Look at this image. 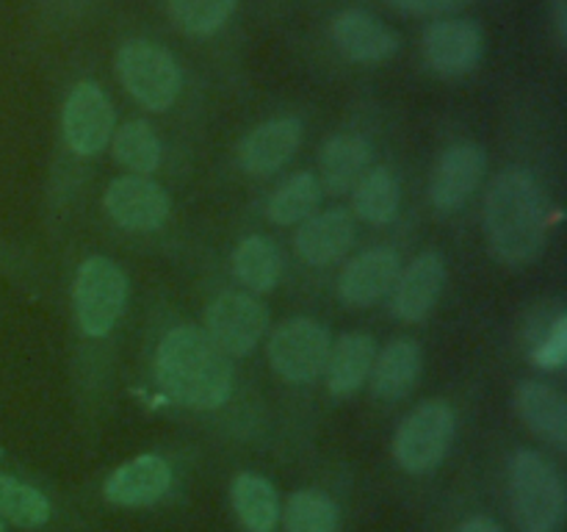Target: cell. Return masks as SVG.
Returning <instances> with one entry per match:
<instances>
[{
	"instance_id": "cell-35",
	"label": "cell",
	"mask_w": 567,
	"mask_h": 532,
	"mask_svg": "<svg viewBox=\"0 0 567 532\" xmlns=\"http://www.w3.org/2000/svg\"><path fill=\"white\" fill-rule=\"evenodd\" d=\"M0 532H6V526H3V519H0Z\"/></svg>"
},
{
	"instance_id": "cell-1",
	"label": "cell",
	"mask_w": 567,
	"mask_h": 532,
	"mask_svg": "<svg viewBox=\"0 0 567 532\" xmlns=\"http://www.w3.org/2000/svg\"><path fill=\"white\" fill-rule=\"evenodd\" d=\"M485 233L493 255L509 266H526L543 253L548 203L535 175L507 170L491 183L485 194Z\"/></svg>"
},
{
	"instance_id": "cell-30",
	"label": "cell",
	"mask_w": 567,
	"mask_h": 532,
	"mask_svg": "<svg viewBox=\"0 0 567 532\" xmlns=\"http://www.w3.org/2000/svg\"><path fill=\"white\" fill-rule=\"evenodd\" d=\"M236 6L238 0H169V14L181 31L208 37L230 20Z\"/></svg>"
},
{
	"instance_id": "cell-9",
	"label": "cell",
	"mask_w": 567,
	"mask_h": 532,
	"mask_svg": "<svg viewBox=\"0 0 567 532\" xmlns=\"http://www.w3.org/2000/svg\"><path fill=\"white\" fill-rule=\"evenodd\" d=\"M114 105L94 81H81L64 100L61 133L75 155H97L114 136Z\"/></svg>"
},
{
	"instance_id": "cell-2",
	"label": "cell",
	"mask_w": 567,
	"mask_h": 532,
	"mask_svg": "<svg viewBox=\"0 0 567 532\" xmlns=\"http://www.w3.org/2000/svg\"><path fill=\"white\" fill-rule=\"evenodd\" d=\"M155 371L166 393L188 408L214 410L230 399V358L197 327H175L161 338Z\"/></svg>"
},
{
	"instance_id": "cell-18",
	"label": "cell",
	"mask_w": 567,
	"mask_h": 532,
	"mask_svg": "<svg viewBox=\"0 0 567 532\" xmlns=\"http://www.w3.org/2000/svg\"><path fill=\"white\" fill-rule=\"evenodd\" d=\"M297 253L302 260L313 266H327L332 260L343 258L354 242V222L352 214L343 208L321 211V214L308 216L297 231Z\"/></svg>"
},
{
	"instance_id": "cell-26",
	"label": "cell",
	"mask_w": 567,
	"mask_h": 532,
	"mask_svg": "<svg viewBox=\"0 0 567 532\" xmlns=\"http://www.w3.org/2000/svg\"><path fill=\"white\" fill-rule=\"evenodd\" d=\"M321 200V181L313 172H297V175L288 177L275 194H271L269 205H266V214L275 225H297L305 222L308 216H313L316 205Z\"/></svg>"
},
{
	"instance_id": "cell-33",
	"label": "cell",
	"mask_w": 567,
	"mask_h": 532,
	"mask_svg": "<svg viewBox=\"0 0 567 532\" xmlns=\"http://www.w3.org/2000/svg\"><path fill=\"white\" fill-rule=\"evenodd\" d=\"M457 532H502V526L491 515H474V519L463 521Z\"/></svg>"
},
{
	"instance_id": "cell-27",
	"label": "cell",
	"mask_w": 567,
	"mask_h": 532,
	"mask_svg": "<svg viewBox=\"0 0 567 532\" xmlns=\"http://www.w3.org/2000/svg\"><path fill=\"white\" fill-rule=\"evenodd\" d=\"M114 158L136 175H153L161 164V139L144 120H131L114 133Z\"/></svg>"
},
{
	"instance_id": "cell-7",
	"label": "cell",
	"mask_w": 567,
	"mask_h": 532,
	"mask_svg": "<svg viewBox=\"0 0 567 532\" xmlns=\"http://www.w3.org/2000/svg\"><path fill=\"white\" fill-rule=\"evenodd\" d=\"M330 332L308 316L288 319L271 332V369L286 382H313L324 371L330 358Z\"/></svg>"
},
{
	"instance_id": "cell-15",
	"label": "cell",
	"mask_w": 567,
	"mask_h": 532,
	"mask_svg": "<svg viewBox=\"0 0 567 532\" xmlns=\"http://www.w3.org/2000/svg\"><path fill=\"white\" fill-rule=\"evenodd\" d=\"M302 144V122L293 116H277L252 127L238 144V164L249 175H271L293 158Z\"/></svg>"
},
{
	"instance_id": "cell-24",
	"label": "cell",
	"mask_w": 567,
	"mask_h": 532,
	"mask_svg": "<svg viewBox=\"0 0 567 532\" xmlns=\"http://www.w3.org/2000/svg\"><path fill=\"white\" fill-rule=\"evenodd\" d=\"M233 272L252 291H271L282 275L280 247L269 236H249L233 253Z\"/></svg>"
},
{
	"instance_id": "cell-16",
	"label": "cell",
	"mask_w": 567,
	"mask_h": 532,
	"mask_svg": "<svg viewBox=\"0 0 567 532\" xmlns=\"http://www.w3.org/2000/svg\"><path fill=\"white\" fill-rule=\"evenodd\" d=\"M330 33L336 48L358 64H377V61L396 55L399 50V33L360 9L341 11L332 20Z\"/></svg>"
},
{
	"instance_id": "cell-31",
	"label": "cell",
	"mask_w": 567,
	"mask_h": 532,
	"mask_svg": "<svg viewBox=\"0 0 567 532\" xmlns=\"http://www.w3.org/2000/svg\"><path fill=\"white\" fill-rule=\"evenodd\" d=\"M535 364L540 369L554 371V369H563L565 360H567V316H557L551 327H548L546 338L535 347Z\"/></svg>"
},
{
	"instance_id": "cell-6",
	"label": "cell",
	"mask_w": 567,
	"mask_h": 532,
	"mask_svg": "<svg viewBox=\"0 0 567 532\" xmlns=\"http://www.w3.org/2000/svg\"><path fill=\"white\" fill-rule=\"evenodd\" d=\"M454 441V410L443 399L421 402L393 436V458L410 474L437 469Z\"/></svg>"
},
{
	"instance_id": "cell-34",
	"label": "cell",
	"mask_w": 567,
	"mask_h": 532,
	"mask_svg": "<svg viewBox=\"0 0 567 532\" xmlns=\"http://www.w3.org/2000/svg\"><path fill=\"white\" fill-rule=\"evenodd\" d=\"M554 9H557V31H559V42H565V33H567L565 0H554Z\"/></svg>"
},
{
	"instance_id": "cell-13",
	"label": "cell",
	"mask_w": 567,
	"mask_h": 532,
	"mask_svg": "<svg viewBox=\"0 0 567 532\" xmlns=\"http://www.w3.org/2000/svg\"><path fill=\"white\" fill-rule=\"evenodd\" d=\"M446 286V260L441 253H421L393 286L391 310L402 321H424L435 310Z\"/></svg>"
},
{
	"instance_id": "cell-12",
	"label": "cell",
	"mask_w": 567,
	"mask_h": 532,
	"mask_svg": "<svg viewBox=\"0 0 567 532\" xmlns=\"http://www.w3.org/2000/svg\"><path fill=\"white\" fill-rule=\"evenodd\" d=\"M487 155L480 144H454L437 161L430 181V200L437 211H457L480 188Z\"/></svg>"
},
{
	"instance_id": "cell-23",
	"label": "cell",
	"mask_w": 567,
	"mask_h": 532,
	"mask_svg": "<svg viewBox=\"0 0 567 532\" xmlns=\"http://www.w3.org/2000/svg\"><path fill=\"white\" fill-rule=\"evenodd\" d=\"M233 508L241 524L249 532H271L280 519V502H277V491L266 477L244 471L233 480L230 488Z\"/></svg>"
},
{
	"instance_id": "cell-4",
	"label": "cell",
	"mask_w": 567,
	"mask_h": 532,
	"mask_svg": "<svg viewBox=\"0 0 567 532\" xmlns=\"http://www.w3.org/2000/svg\"><path fill=\"white\" fill-rule=\"evenodd\" d=\"M116 75L138 105L166 111L183 89V72L169 50L144 39H131L116 53Z\"/></svg>"
},
{
	"instance_id": "cell-29",
	"label": "cell",
	"mask_w": 567,
	"mask_h": 532,
	"mask_svg": "<svg viewBox=\"0 0 567 532\" xmlns=\"http://www.w3.org/2000/svg\"><path fill=\"white\" fill-rule=\"evenodd\" d=\"M0 515L17 526H42L50 519V502L37 488L0 474Z\"/></svg>"
},
{
	"instance_id": "cell-20",
	"label": "cell",
	"mask_w": 567,
	"mask_h": 532,
	"mask_svg": "<svg viewBox=\"0 0 567 532\" xmlns=\"http://www.w3.org/2000/svg\"><path fill=\"white\" fill-rule=\"evenodd\" d=\"M377 358V344L369 332H347L330 347L327 358V386L332 397H349L360 391L371 375Z\"/></svg>"
},
{
	"instance_id": "cell-14",
	"label": "cell",
	"mask_w": 567,
	"mask_h": 532,
	"mask_svg": "<svg viewBox=\"0 0 567 532\" xmlns=\"http://www.w3.org/2000/svg\"><path fill=\"white\" fill-rule=\"evenodd\" d=\"M399 272H402V260L396 249L371 247L343 266L338 277V294L347 305H360V308L374 305L393 291Z\"/></svg>"
},
{
	"instance_id": "cell-28",
	"label": "cell",
	"mask_w": 567,
	"mask_h": 532,
	"mask_svg": "<svg viewBox=\"0 0 567 532\" xmlns=\"http://www.w3.org/2000/svg\"><path fill=\"white\" fill-rule=\"evenodd\" d=\"M286 532H338V508L327 493L305 488L286 504Z\"/></svg>"
},
{
	"instance_id": "cell-8",
	"label": "cell",
	"mask_w": 567,
	"mask_h": 532,
	"mask_svg": "<svg viewBox=\"0 0 567 532\" xmlns=\"http://www.w3.org/2000/svg\"><path fill=\"white\" fill-rule=\"evenodd\" d=\"M269 327V310L255 297L241 291H225L205 310V336L230 358L252 352Z\"/></svg>"
},
{
	"instance_id": "cell-11",
	"label": "cell",
	"mask_w": 567,
	"mask_h": 532,
	"mask_svg": "<svg viewBox=\"0 0 567 532\" xmlns=\"http://www.w3.org/2000/svg\"><path fill=\"white\" fill-rule=\"evenodd\" d=\"M103 205L111 219L125 231H155L169 216V194L144 175H125L111 181Z\"/></svg>"
},
{
	"instance_id": "cell-3",
	"label": "cell",
	"mask_w": 567,
	"mask_h": 532,
	"mask_svg": "<svg viewBox=\"0 0 567 532\" xmlns=\"http://www.w3.org/2000/svg\"><path fill=\"white\" fill-rule=\"evenodd\" d=\"M513 513L520 532H559L565 519L563 477L535 449H520L509 466Z\"/></svg>"
},
{
	"instance_id": "cell-19",
	"label": "cell",
	"mask_w": 567,
	"mask_h": 532,
	"mask_svg": "<svg viewBox=\"0 0 567 532\" xmlns=\"http://www.w3.org/2000/svg\"><path fill=\"white\" fill-rule=\"evenodd\" d=\"M421 366H424V358L413 338H399L388 344L371 366V391L380 402H399L419 386Z\"/></svg>"
},
{
	"instance_id": "cell-21",
	"label": "cell",
	"mask_w": 567,
	"mask_h": 532,
	"mask_svg": "<svg viewBox=\"0 0 567 532\" xmlns=\"http://www.w3.org/2000/svg\"><path fill=\"white\" fill-rule=\"evenodd\" d=\"M515 408L526 421L529 430L551 441L554 447H565L567 441V405L557 388L546 386L540 380L520 382L515 391Z\"/></svg>"
},
{
	"instance_id": "cell-22",
	"label": "cell",
	"mask_w": 567,
	"mask_h": 532,
	"mask_svg": "<svg viewBox=\"0 0 567 532\" xmlns=\"http://www.w3.org/2000/svg\"><path fill=\"white\" fill-rule=\"evenodd\" d=\"M371 144L358 133H338L327 139L321 147V181L332 194H343L354 188V183L369 172Z\"/></svg>"
},
{
	"instance_id": "cell-17",
	"label": "cell",
	"mask_w": 567,
	"mask_h": 532,
	"mask_svg": "<svg viewBox=\"0 0 567 532\" xmlns=\"http://www.w3.org/2000/svg\"><path fill=\"white\" fill-rule=\"evenodd\" d=\"M169 463L158 458V454H142V458L127 460L120 469L111 471V477L103 485V493L109 502L122 504V508H144V504L158 502L169 491Z\"/></svg>"
},
{
	"instance_id": "cell-10",
	"label": "cell",
	"mask_w": 567,
	"mask_h": 532,
	"mask_svg": "<svg viewBox=\"0 0 567 532\" xmlns=\"http://www.w3.org/2000/svg\"><path fill=\"white\" fill-rule=\"evenodd\" d=\"M424 61L432 72L446 78L474 70L485 53V33L474 20H441L424 31Z\"/></svg>"
},
{
	"instance_id": "cell-25",
	"label": "cell",
	"mask_w": 567,
	"mask_h": 532,
	"mask_svg": "<svg viewBox=\"0 0 567 532\" xmlns=\"http://www.w3.org/2000/svg\"><path fill=\"white\" fill-rule=\"evenodd\" d=\"M402 186L388 166H374L354 183V211L369 225H388L399 214Z\"/></svg>"
},
{
	"instance_id": "cell-32",
	"label": "cell",
	"mask_w": 567,
	"mask_h": 532,
	"mask_svg": "<svg viewBox=\"0 0 567 532\" xmlns=\"http://www.w3.org/2000/svg\"><path fill=\"white\" fill-rule=\"evenodd\" d=\"M471 3V0H391L393 9H399L402 14L413 17H432L443 14V11L460 9V6Z\"/></svg>"
},
{
	"instance_id": "cell-5",
	"label": "cell",
	"mask_w": 567,
	"mask_h": 532,
	"mask_svg": "<svg viewBox=\"0 0 567 532\" xmlns=\"http://www.w3.org/2000/svg\"><path fill=\"white\" fill-rule=\"evenodd\" d=\"M75 316L86 336H109L122 319L127 305V275L111 258L94 255L78 266L75 275Z\"/></svg>"
}]
</instances>
